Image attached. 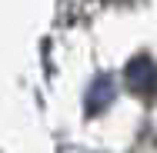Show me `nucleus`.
Returning <instances> with one entry per match:
<instances>
[]
</instances>
